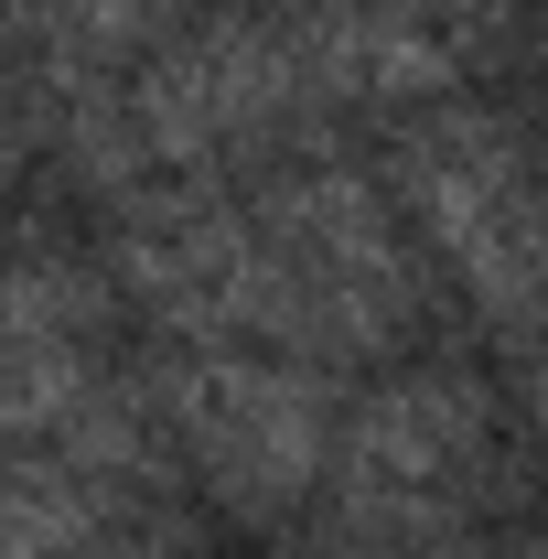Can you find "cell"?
Segmentation results:
<instances>
[{
    "instance_id": "cell-1",
    "label": "cell",
    "mask_w": 548,
    "mask_h": 559,
    "mask_svg": "<svg viewBox=\"0 0 548 559\" xmlns=\"http://www.w3.org/2000/svg\"><path fill=\"white\" fill-rule=\"evenodd\" d=\"M323 97V75L301 55L290 22H205L183 44H162L130 75V97L86 108V162L97 173H172V162H215V151H248L270 130H301Z\"/></svg>"
},
{
    "instance_id": "cell-2",
    "label": "cell",
    "mask_w": 548,
    "mask_h": 559,
    "mask_svg": "<svg viewBox=\"0 0 548 559\" xmlns=\"http://www.w3.org/2000/svg\"><path fill=\"white\" fill-rule=\"evenodd\" d=\"M398 194L441 248V270L484 301V323L548 334V173L527 140L495 130L484 108L430 97L398 130Z\"/></svg>"
},
{
    "instance_id": "cell-3",
    "label": "cell",
    "mask_w": 548,
    "mask_h": 559,
    "mask_svg": "<svg viewBox=\"0 0 548 559\" xmlns=\"http://www.w3.org/2000/svg\"><path fill=\"white\" fill-rule=\"evenodd\" d=\"M151 409L172 430V452L194 463V485L226 516H290L312 506V485H334V441L344 419L323 399V377L301 355H259V345H194L183 366H162Z\"/></svg>"
},
{
    "instance_id": "cell-4",
    "label": "cell",
    "mask_w": 548,
    "mask_h": 559,
    "mask_svg": "<svg viewBox=\"0 0 548 559\" xmlns=\"http://www.w3.org/2000/svg\"><path fill=\"white\" fill-rule=\"evenodd\" d=\"M495 495V409L474 377H398L334 441V516L388 538H452Z\"/></svg>"
},
{
    "instance_id": "cell-5",
    "label": "cell",
    "mask_w": 548,
    "mask_h": 559,
    "mask_svg": "<svg viewBox=\"0 0 548 559\" xmlns=\"http://www.w3.org/2000/svg\"><path fill=\"white\" fill-rule=\"evenodd\" d=\"M97 334H108V290L75 259L0 270V441H55L108 388Z\"/></svg>"
},
{
    "instance_id": "cell-6",
    "label": "cell",
    "mask_w": 548,
    "mask_h": 559,
    "mask_svg": "<svg viewBox=\"0 0 548 559\" xmlns=\"http://www.w3.org/2000/svg\"><path fill=\"white\" fill-rule=\"evenodd\" d=\"M97 549V485L44 441H0V559H75Z\"/></svg>"
},
{
    "instance_id": "cell-7",
    "label": "cell",
    "mask_w": 548,
    "mask_h": 559,
    "mask_svg": "<svg viewBox=\"0 0 548 559\" xmlns=\"http://www.w3.org/2000/svg\"><path fill=\"white\" fill-rule=\"evenodd\" d=\"M312 559H452V538H388V527H334Z\"/></svg>"
},
{
    "instance_id": "cell-8",
    "label": "cell",
    "mask_w": 548,
    "mask_h": 559,
    "mask_svg": "<svg viewBox=\"0 0 548 559\" xmlns=\"http://www.w3.org/2000/svg\"><path fill=\"white\" fill-rule=\"evenodd\" d=\"M527 409H538V441H548V366L527 377Z\"/></svg>"
},
{
    "instance_id": "cell-9",
    "label": "cell",
    "mask_w": 548,
    "mask_h": 559,
    "mask_svg": "<svg viewBox=\"0 0 548 559\" xmlns=\"http://www.w3.org/2000/svg\"><path fill=\"white\" fill-rule=\"evenodd\" d=\"M495 559H548V538H516V549H495Z\"/></svg>"
},
{
    "instance_id": "cell-10",
    "label": "cell",
    "mask_w": 548,
    "mask_h": 559,
    "mask_svg": "<svg viewBox=\"0 0 548 559\" xmlns=\"http://www.w3.org/2000/svg\"><path fill=\"white\" fill-rule=\"evenodd\" d=\"M538 173H548V119H538Z\"/></svg>"
}]
</instances>
